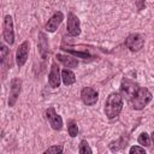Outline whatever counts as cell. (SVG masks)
<instances>
[{"instance_id": "obj_1", "label": "cell", "mask_w": 154, "mask_h": 154, "mask_svg": "<svg viewBox=\"0 0 154 154\" xmlns=\"http://www.w3.org/2000/svg\"><path fill=\"white\" fill-rule=\"evenodd\" d=\"M123 108V96L119 93H112L105 103V113L107 118L113 119L122 112Z\"/></svg>"}, {"instance_id": "obj_2", "label": "cell", "mask_w": 154, "mask_h": 154, "mask_svg": "<svg viewBox=\"0 0 154 154\" xmlns=\"http://www.w3.org/2000/svg\"><path fill=\"white\" fill-rule=\"evenodd\" d=\"M152 100V93L147 89V88H138L136 94L132 96V99L130 100L132 108L135 109H142L144 108V106H147Z\"/></svg>"}, {"instance_id": "obj_3", "label": "cell", "mask_w": 154, "mask_h": 154, "mask_svg": "<svg viewBox=\"0 0 154 154\" xmlns=\"http://www.w3.org/2000/svg\"><path fill=\"white\" fill-rule=\"evenodd\" d=\"M144 45V37L141 34H131L125 38V46L131 52H138Z\"/></svg>"}, {"instance_id": "obj_4", "label": "cell", "mask_w": 154, "mask_h": 154, "mask_svg": "<svg viewBox=\"0 0 154 154\" xmlns=\"http://www.w3.org/2000/svg\"><path fill=\"white\" fill-rule=\"evenodd\" d=\"M2 31H4V40L8 45H13L14 42V31H13V20L10 14H6L4 18V25H2Z\"/></svg>"}, {"instance_id": "obj_5", "label": "cell", "mask_w": 154, "mask_h": 154, "mask_svg": "<svg viewBox=\"0 0 154 154\" xmlns=\"http://www.w3.org/2000/svg\"><path fill=\"white\" fill-rule=\"evenodd\" d=\"M66 29H67L69 35H71V36H78L81 34L79 19L72 12H69V14H67V25H66Z\"/></svg>"}, {"instance_id": "obj_6", "label": "cell", "mask_w": 154, "mask_h": 154, "mask_svg": "<svg viewBox=\"0 0 154 154\" xmlns=\"http://www.w3.org/2000/svg\"><path fill=\"white\" fill-rule=\"evenodd\" d=\"M138 84L130 81V79H123L122 81V84H120V91L122 94L130 101L132 99V96L136 94L137 89H138Z\"/></svg>"}, {"instance_id": "obj_7", "label": "cell", "mask_w": 154, "mask_h": 154, "mask_svg": "<svg viewBox=\"0 0 154 154\" xmlns=\"http://www.w3.org/2000/svg\"><path fill=\"white\" fill-rule=\"evenodd\" d=\"M29 41H24L23 43H20L17 48V52H16V63L19 67L24 66V64L26 63V59H28V54H29Z\"/></svg>"}, {"instance_id": "obj_8", "label": "cell", "mask_w": 154, "mask_h": 154, "mask_svg": "<svg viewBox=\"0 0 154 154\" xmlns=\"http://www.w3.org/2000/svg\"><path fill=\"white\" fill-rule=\"evenodd\" d=\"M46 118L48 120V123L51 124L52 129L54 130H60L63 128V119L59 114H57L54 107H48L46 109Z\"/></svg>"}, {"instance_id": "obj_9", "label": "cell", "mask_w": 154, "mask_h": 154, "mask_svg": "<svg viewBox=\"0 0 154 154\" xmlns=\"http://www.w3.org/2000/svg\"><path fill=\"white\" fill-rule=\"evenodd\" d=\"M81 97H82V101L87 105V106H93L96 103L97 101V97H99V94L96 90H94L93 88L90 87H84L81 91Z\"/></svg>"}, {"instance_id": "obj_10", "label": "cell", "mask_w": 154, "mask_h": 154, "mask_svg": "<svg viewBox=\"0 0 154 154\" xmlns=\"http://www.w3.org/2000/svg\"><path fill=\"white\" fill-rule=\"evenodd\" d=\"M63 19H64V14H63L60 11L55 12V13L48 19V22L46 23V25H45L46 31H48V32H54V31L58 29V26L61 24Z\"/></svg>"}, {"instance_id": "obj_11", "label": "cell", "mask_w": 154, "mask_h": 154, "mask_svg": "<svg viewBox=\"0 0 154 154\" xmlns=\"http://www.w3.org/2000/svg\"><path fill=\"white\" fill-rule=\"evenodd\" d=\"M22 88V81L19 78H13L11 81V89H10V99H8V105L13 106L19 96Z\"/></svg>"}, {"instance_id": "obj_12", "label": "cell", "mask_w": 154, "mask_h": 154, "mask_svg": "<svg viewBox=\"0 0 154 154\" xmlns=\"http://www.w3.org/2000/svg\"><path fill=\"white\" fill-rule=\"evenodd\" d=\"M48 83L52 88H58L60 85V71L57 63H53L48 75Z\"/></svg>"}, {"instance_id": "obj_13", "label": "cell", "mask_w": 154, "mask_h": 154, "mask_svg": "<svg viewBox=\"0 0 154 154\" xmlns=\"http://www.w3.org/2000/svg\"><path fill=\"white\" fill-rule=\"evenodd\" d=\"M38 36H40V38H38V52H40V54H41L42 58H46L47 54H48V52H49V49H48V42H47V38H46L45 34L40 32Z\"/></svg>"}, {"instance_id": "obj_14", "label": "cell", "mask_w": 154, "mask_h": 154, "mask_svg": "<svg viewBox=\"0 0 154 154\" xmlns=\"http://www.w3.org/2000/svg\"><path fill=\"white\" fill-rule=\"evenodd\" d=\"M61 79H63V83L65 84V85H71V84H73L75 82H76V76H75V73L71 71V70H69V69H64L63 71H61V77H60Z\"/></svg>"}, {"instance_id": "obj_15", "label": "cell", "mask_w": 154, "mask_h": 154, "mask_svg": "<svg viewBox=\"0 0 154 154\" xmlns=\"http://www.w3.org/2000/svg\"><path fill=\"white\" fill-rule=\"evenodd\" d=\"M60 63H63L66 67H77L78 65V61L72 58V57H67V55H63V54H57L55 57Z\"/></svg>"}, {"instance_id": "obj_16", "label": "cell", "mask_w": 154, "mask_h": 154, "mask_svg": "<svg viewBox=\"0 0 154 154\" xmlns=\"http://www.w3.org/2000/svg\"><path fill=\"white\" fill-rule=\"evenodd\" d=\"M137 141H138V143H140L141 146H143V147H149V146H150V137H149V135H148L147 132H142V134L138 136Z\"/></svg>"}, {"instance_id": "obj_17", "label": "cell", "mask_w": 154, "mask_h": 154, "mask_svg": "<svg viewBox=\"0 0 154 154\" xmlns=\"http://www.w3.org/2000/svg\"><path fill=\"white\" fill-rule=\"evenodd\" d=\"M10 54V48L6 45L0 43V63H4Z\"/></svg>"}, {"instance_id": "obj_18", "label": "cell", "mask_w": 154, "mask_h": 154, "mask_svg": "<svg viewBox=\"0 0 154 154\" xmlns=\"http://www.w3.org/2000/svg\"><path fill=\"white\" fill-rule=\"evenodd\" d=\"M126 140L124 141V138H120L119 141H117V142H112L111 144H109V148H111V150H113V152H116V150H119V149H122V148H124L126 144Z\"/></svg>"}, {"instance_id": "obj_19", "label": "cell", "mask_w": 154, "mask_h": 154, "mask_svg": "<svg viewBox=\"0 0 154 154\" xmlns=\"http://www.w3.org/2000/svg\"><path fill=\"white\" fill-rule=\"evenodd\" d=\"M67 131H69V135H70L71 137H76V136H77V134H78V126H77V124H76L73 120H71V122L69 123V125H67Z\"/></svg>"}, {"instance_id": "obj_20", "label": "cell", "mask_w": 154, "mask_h": 154, "mask_svg": "<svg viewBox=\"0 0 154 154\" xmlns=\"http://www.w3.org/2000/svg\"><path fill=\"white\" fill-rule=\"evenodd\" d=\"M64 51H66L67 53H71L72 55H76V57H79V58H83V59H87V58H90V54L87 53V52H78V51H73V49H70V48H63Z\"/></svg>"}, {"instance_id": "obj_21", "label": "cell", "mask_w": 154, "mask_h": 154, "mask_svg": "<svg viewBox=\"0 0 154 154\" xmlns=\"http://www.w3.org/2000/svg\"><path fill=\"white\" fill-rule=\"evenodd\" d=\"M78 152L81 153V154H84V153H91V149H90V147L88 146V143H87V141H81V143H79V147H78Z\"/></svg>"}, {"instance_id": "obj_22", "label": "cell", "mask_w": 154, "mask_h": 154, "mask_svg": "<svg viewBox=\"0 0 154 154\" xmlns=\"http://www.w3.org/2000/svg\"><path fill=\"white\" fill-rule=\"evenodd\" d=\"M63 152V146L61 144H57V146H52L49 148H47L45 150V153H61Z\"/></svg>"}, {"instance_id": "obj_23", "label": "cell", "mask_w": 154, "mask_h": 154, "mask_svg": "<svg viewBox=\"0 0 154 154\" xmlns=\"http://www.w3.org/2000/svg\"><path fill=\"white\" fill-rule=\"evenodd\" d=\"M129 153H130V154H134V153H138V154H146V150H144V148H141V147H138V146H132V147L130 148Z\"/></svg>"}]
</instances>
